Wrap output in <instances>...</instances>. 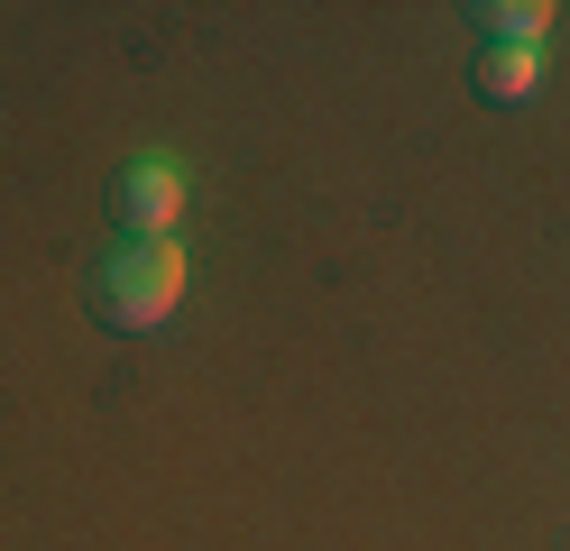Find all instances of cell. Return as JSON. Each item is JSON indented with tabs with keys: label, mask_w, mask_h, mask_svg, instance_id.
Wrapping results in <instances>:
<instances>
[{
	"label": "cell",
	"mask_w": 570,
	"mask_h": 551,
	"mask_svg": "<svg viewBox=\"0 0 570 551\" xmlns=\"http://www.w3.org/2000/svg\"><path fill=\"white\" fill-rule=\"evenodd\" d=\"M83 304H92L101 331H166L175 304H185V248L175 239H120L83 276Z\"/></svg>",
	"instance_id": "1"
},
{
	"label": "cell",
	"mask_w": 570,
	"mask_h": 551,
	"mask_svg": "<svg viewBox=\"0 0 570 551\" xmlns=\"http://www.w3.org/2000/svg\"><path fill=\"white\" fill-rule=\"evenodd\" d=\"M101 203H111V220H120V239H166L175 230V220H185V175H175L166 157H129L120 175H111V194H101Z\"/></svg>",
	"instance_id": "2"
},
{
	"label": "cell",
	"mask_w": 570,
	"mask_h": 551,
	"mask_svg": "<svg viewBox=\"0 0 570 551\" xmlns=\"http://www.w3.org/2000/svg\"><path fill=\"white\" fill-rule=\"evenodd\" d=\"M533 83H543V56H533V47H479V65H470V92L488 110L533 101Z\"/></svg>",
	"instance_id": "3"
},
{
	"label": "cell",
	"mask_w": 570,
	"mask_h": 551,
	"mask_svg": "<svg viewBox=\"0 0 570 551\" xmlns=\"http://www.w3.org/2000/svg\"><path fill=\"white\" fill-rule=\"evenodd\" d=\"M470 19H479L488 47H543V28H552L543 0H488V10H470Z\"/></svg>",
	"instance_id": "4"
}]
</instances>
